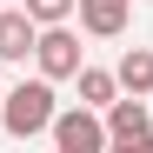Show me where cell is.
Masks as SVG:
<instances>
[{
    "label": "cell",
    "mask_w": 153,
    "mask_h": 153,
    "mask_svg": "<svg viewBox=\"0 0 153 153\" xmlns=\"http://www.w3.org/2000/svg\"><path fill=\"white\" fill-rule=\"evenodd\" d=\"M53 113H60V100H53V80L47 73H33V80H20V87L0 93V126L13 140H40L53 126Z\"/></svg>",
    "instance_id": "cell-1"
},
{
    "label": "cell",
    "mask_w": 153,
    "mask_h": 153,
    "mask_svg": "<svg viewBox=\"0 0 153 153\" xmlns=\"http://www.w3.org/2000/svg\"><path fill=\"white\" fill-rule=\"evenodd\" d=\"M100 120H107V146L113 153H153V113H146L140 93H120Z\"/></svg>",
    "instance_id": "cell-2"
},
{
    "label": "cell",
    "mask_w": 153,
    "mask_h": 153,
    "mask_svg": "<svg viewBox=\"0 0 153 153\" xmlns=\"http://www.w3.org/2000/svg\"><path fill=\"white\" fill-rule=\"evenodd\" d=\"M80 60H87V47H80V33L67 27V20H53V27H40L33 33V67L47 73V80H73V73H80Z\"/></svg>",
    "instance_id": "cell-3"
},
{
    "label": "cell",
    "mask_w": 153,
    "mask_h": 153,
    "mask_svg": "<svg viewBox=\"0 0 153 153\" xmlns=\"http://www.w3.org/2000/svg\"><path fill=\"white\" fill-rule=\"evenodd\" d=\"M47 140H53L60 153H107V120H100V107H67L53 113V126H47Z\"/></svg>",
    "instance_id": "cell-4"
},
{
    "label": "cell",
    "mask_w": 153,
    "mask_h": 153,
    "mask_svg": "<svg viewBox=\"0 0 153 153\" xmlns=\"http://www.w3.org/2000/svg\"><path fill=\"white\" fill-rule=\"evenodd\" d=\"M33 33H40V20L27 7H0V60H33Z\"/></svg>",
    "instance_id": "cell-5"
},
{
    "label": "cell",
    "mask_w": 153,
    "mask_h": 153,
    "mask_svg": "<svg viewBox=\"0 0 153 153\" xmlns=\"http://www.w3.org/2000/svg\"><path fill=\"white\" fill-rule=\"evenodd\" d=\"M73 13H80V27L93 40H120L126 33V13H133V0H73Z\"/></svg>",
    "instance_id": "cell-6"
},
{
    "label": "cell",
    "mask_w": 153,
    "mask_h": 153,
    "mask_svg": "<svg viewBox=\"0 0 153 153\" xmlns=\"http://www.w3.org/2000/svg\"><path fill=\"white\" fill-rule=\"evenodd\" d=\"M113 80H120V93L153 100V47H126V53H120V67H113Z\"/></svg>",
    "instance_id": "cell-7"
},
{
    "label": "cell",
    "mask_w": 153,
    "mask_h": 153,
    "mask_svg": "<svg viewBox=\"0 0 153 153\" xmlns=\"http://www.w3.org/2000/svg\"><path fill=\"white\" fill-rule=\"evenodd\" d=\"M73 80H80V100H87V107H100V113L120 100V80H113L107 67H87V60H80V73H73Z\"/></svg>",
    "instance_id": "cell-8"
},
{
    "label": "cell",
    "mask_w": 153,
    "mask_h": 153,
    "mask_svg": "<svg viewBox=\"0 0 153 153\" xmlns=\"http://www.w3.org/2000/svg\"><path fill=\"white\" fill-rule=\"evenodd\" d=\"M20 7H27L40 27H53V20H73V0H20Z\"/></svg>",
    "instance_id": "cell-9"
}]
</instances>
